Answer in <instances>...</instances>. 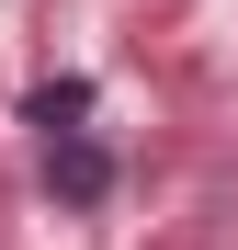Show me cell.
I'll return each mask as SVG.
<instances>
[{"mask_svg": "<svg viewBox=\"0 0 238 250\" xmlns=\"http://www.w3.org/2000/svg\"><path fill=\"white\" fill-rule=\"evenodd\" d=\"M79 114H91V80H46L34 91V137H79Z\"/></svg>", "mask_w": 238, "mask_h": 250, "instance_id": "obj_2", "label": "cell"}, {"mask_svg": "<svg viewBox=\"0 0 238 250\" xmlns=\"http://www.w3.org/2000/svg\"><path fill=\"white\" fill-rule=\"evenodd\" d=\"M46 193H57V205H79V216L113 193V148L91 137V125H79V137H46Z\"/></svg>", "mask_w": 238, "mask_h": 250, "instance_id": "obj_1", "label": "cell"}]
</instances>
